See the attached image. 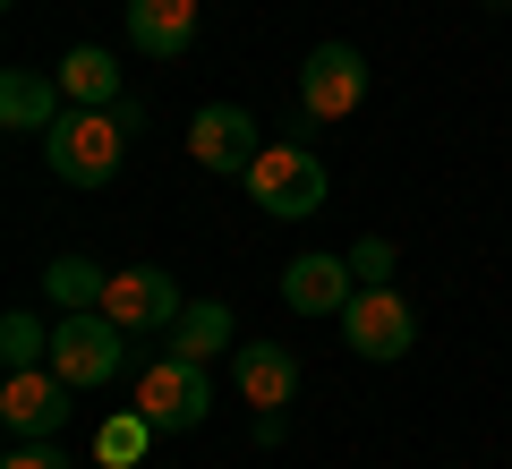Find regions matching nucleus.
<instances>
[{
	"label": "nucleus",
	"mask_w": 512,
	"mask_h": 469,
	"mask_svg": "<svg viewBox=\"0 0 512 469\" xmlns=\"http://www.w3.org/2000/svg\"><path fill=\"white\" fill-rule=\"evenodd\" d=\"M60 111H69L60 77H43V69H9L0 77V128H9V137H43Z\"/></svg>",
	"instance_id": "nucleus-11"
},
{
	"label": "nucleus",
	"mask_w": 512,
	"mask_h": 469,
	"mask_svg": "<svg viewBox=\"0 0 512 469\" xmlns=\"http://www.w3.org/2000/svg\"><path fill=\"white\" fill-rule=\"evenodd\" d=\"M0 359H9V376H18V367H52V325L26 316V307H9V316H0Z\"/></svg>",
	"instance_id": "nucleus-17"
},
{
	"label": "nucleus",
	"mask_w": 512,
	"mask_h": 469,
	"mask_svg": "<svg viewBox=\"0 0 512 469\" xmlns=\"http://www.w3.org/2000/svg\"><path fill=\"white\" fill-rule=\"evenodd\" d=\"M128 43L146 60H180L197 43V0H128Z\"/></svg>",
	"instance_id": "nucleus-13"
},
{
	"label": "nucleus",
	"mask_w": 512,
	"mask_h": 469,
	"mask_svg": "<svg viewBox=\"0 0 512 469\" xmlns=\"http://www.w3.org/2000/svg\"><path fill=\"white\" fill-rule=\"evenodd\" d=\"M137 410L154 418V435H188L205 427V410H214V384H205V359H154L146 376H137Z\"/></svg>",
	"instance_id": "nucleus-5"
},
{
	"label": "nucleus",
	"mask_w": 512,
	"mask_h": 469,
	"mask_svg": "<svg viewBox=\"0 0 512 469\" xmlns=\"http://www.w3.org/2000/svg\"><path fill=\"white\" fill-rule=\"evenodd\" d=\"M487 9H512V0H487Z\"/></svg>",
	"instance_id": "nucleus-21"
},
{
	"label": "nucleus",
	"mask_w": 512,
	"mask_h": 469,
	"mask_svg": "<svg viewBox=\"0 0 512 469\" xmlns=\"http://www.w3.org/2000/svg\"><path fill=\"white\" fill-rule=\"evenodd\" d=\"M146 444H154V418H146V410H120V418H103V435H94L103 469H137V461H146Z\"/></svg>",
	"instance_id": "nucleus-18"
},
{
	"label": "nucleus",
	"mask_w": 512,
	"mask_h": 469,
	"mask_svg": "<svg viewBox=\"0 0 512 469\" xmlns=\"http://www.w3.org/2000/svg\"><path fill=\"white\" fill-rule=\"evenodd\" d=\"M231 376H239V393H248L256 410H291V393H299V359L282 342H239Z\"/></svg>",
	"instance_id": "nucleus-12"
},
{
	"label": "nucleus",
	"mask_w": 512,
	"mask_h": 469,
	"mask_svg": "<svg viewBox=\"0 0 512 469\" xmlns=\"http://www.w3.org/2000/svg\"><path fill=\"white\" fill-rule=\"evenodd\" d=\"M188 154H197V171H231V180H248V163L265 154V145H256V120L239 103H205L197 120H188Z\"/></svg>",
	"instance_id": "nucleus-8"
},
{
	"label": "nucleus",
	"mask_w": 512,
	"mask_h": 469,
	"mask_svg": "<svg viewBox=\"0 0 512 469\" xmlns=\"http://www.w3.org/2000/svg\"><path fill=\"white\" fill-rule=\"evenodd\" d=\"M359 103H367V60H359V43H316L308 69H299V111H316V120H350Z\"/></svg>",
	"instance_id": "nucleus-7"
},
{
	"label": "nucleus",
	"mask_w": 512,
	"mask_h": 469,
	"mask_svg": "<svg viewBox=\"0 0 512 469\" xmlns=\"http://www.w3.org/2000/svg\"><path fill=\"white\" fill-rule=\"evenodd\" d=\"M120 154H128L120 111L69 103L52 128H43V163H52V180H69V188H111V180H120Z\"/></svg>",
	"instance_id": "nucleus-1"
},
{
	"label": "nucleus",
	"mask_w": 512,
	"mask_h": 469,
	"mask_svg": "<svg viewBox=\"0 0 512 469\" xmlns=\"http://www.w3.org/2000/svg\"><path fill=\"white\" fill-rule=\"evenodd\" d=\"M325 154L316 145H299V137H282V145H265L248 163V197L265 205L274 222H308V214H325Z\"/></svg>",
	"instance_id": "nucleus-2"
},
{
	"label": "nucleus",
	"mask_w": 512,
	"mask_h": 469,
	"mask_svg": "<svg viewBox=\"0 0 512 469\" xmlns=\"http://www.w3.org/2000/svg\"><path fill=\"white\" fill-rule=\"evenodd\" d=\"M128 359V325L111 316V307H69L52 325V376L77 384V393H94V384H111Z\"/></svg>",
	"instance_id": "nucleus-3"
},
{
	"label": "nucleus",
	"mask_w": 512,
	"mask_h": 469,
	"mask_svg": "<svg viewBox=\"0 0 512 469\" xmlns=\"http://www.w3.org/2000/svg\"><path fill=\"white\" fill-rule=\"evenodd\" d=\"M0 469H69V461H60V444H9Z\"/></svg>",
	"instance_id": "nucleus-20"
},
{
	"label": "nucleus",
	"mask_w": 512,
	"mask_h": 469,
	"mask_svg": "<svg viewBox=\"0 0 512 469\" xmlns=\"http://www.w3.org/2000/svg\"><path fill=\"white\" fill-rule=\"evenodd\" d=\"M43 290H52L60 307H103L111 273L94 265V256H52V265H43Z\"/></svg>",
	"instance_id": "nucleus-16"
},
{
	"label": "nucleus",
	"mask_w": 512,
	"mask_h": 469,
	"mask_svg": "<svg viewBox=\"0 0 512 469\" xmlns=\"http://www.w3.org/2000/svg\"><path fill=\"white\" fill-rule=\"evenodd\" d=\"M350 273H359V282H393V239H359V248H350Z\"/></svg>",
	"instance_id": "nucleus-19"
},
{
	"label": "nucleus",
	"mask_w": 512,
	"mask_h": 469,
	"mask_svg": "<svg viewBox=\"0 0 512 469\" xmlns=\"http://www.w3.org/2000/svg\"><path fill=\"white\" fill-rule=\"evenodd\" d=\"M69 393H77V384H60L52 367H18V376L0 384V427L18 435V444H60V427H69Z\"/></svg>",
	"instance_id": "nucleus-6"
},
{
	"label": "nucleus",
	"mask_w": 512,
	"mask_h": 469,
	"mask_svg": "<svg viewBox=\"0 0 512 469\" xmlns=\"http://www.w3.org/2000/svg\"><path fill=\"white\" fill-rule=\"evenodd\" d=\"M350 299H359L350 256H291V265H282V307H291V316H342Z\"/></svg>",
	"instance_id": "nucleus-10"
},
{
	"label": "nucleus",
	"mask_w": 512,
	"mask_h": 469,
	"mask_svg": "<svg viewBox=\"0 0 512 469\" xmlns=\"http://www.w3.org/2000/svg\"><path fill=\"white\" fill-rule=\"evenodd\" d=\"M333 325H342V342L359 350V359H376V367L410 359V342H419V316H410V299L393 282H359V299H350Z\"/></svg>",
	"instance_id": "nucleus-4"
},
{
	"label": "nucleus",
	"mask_w": 512,
	"mask_h": 469,
	"mask_svg": "<svg viewBox=\"0 0 512 469\" xmlns=\"http://www.w3.org/2000/svg\"><path fill=\"white\" fill-rule=\"evenodd\" d=\"M171 350L180 359H222V350H239V316L222 299H188L180 325H171Z\"/></svg>",
	"instance_id": "nucleus-14"
},
{
	"label": "nucleus",
	"mask_w": 512,
	"mask_h": 469,
	"mask_svg": "<svg viewBox=\"0 0 512 469\" xmlns=\"http://www.w3.org/2000/svg\"><path fill=\"white\" fill-rule=\"evenodd\" d=\"M52 77H60V94H69V103H86V111H111V103H120V60H111L103 43H77Z\"/></svg>",
	"instance_id": "nucleus-15"
},
{
	"label": "nucleus",
	"mask_w": 512,
	"mask_h": 469,
	"mask_svg": "<svg viewBox=\"0 0 512 469\" xmlns=\"http://www.w3.org/2000/svg\"><path fill=\"white\" fill-rule=\"evenodd\" d=\"M103 307L120 316L128 333H171L180 325V282H171L163 265H128V273H111Z\"/></svg>",
	"instance_id": "nucleus-9"
}]
</instances>
